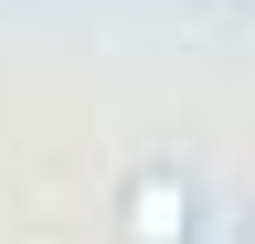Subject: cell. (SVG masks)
Here are the masks:
<instances>
[{"instance_id": "6da1fadb", "label": "cell", "mask_w": 255, "mask_h": 244, "mask_svg": "<svg viewBox=\"0 0 255 244\" xmlns=\"http://www.w3.org/2000/svg\"><path fill=\"white\" fill-rule=\"evenodd\" d=\"M117 223H128V244H191V234H202V202H191L181 170H128Z\"/></svg>"}, {"instance_id": "7a4b0ae2", "label": "cell", "mask_w": 255, "mask_h": 244, "mask_svg": "<svg viewBox=\"0 0 255 244\" xmlns=\"http://www.w3.org/2000/svg\"><path fill=\"white\" fill-rule=\"evenodd\" d=\"M245 244H255V223H245Z\"/></svg>"}]
</instances>
